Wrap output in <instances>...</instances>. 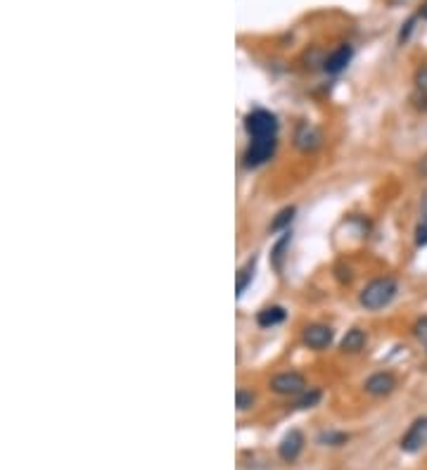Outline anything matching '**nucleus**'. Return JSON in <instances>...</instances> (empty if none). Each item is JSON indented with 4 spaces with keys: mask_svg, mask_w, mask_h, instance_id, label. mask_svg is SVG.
Listing matches in <instances>:
<instances>
[{
    "mask_svg": "<svg viewBox=\"0 0 427 470\" xmlns=\"http://www.w3.org/2000/svg\"><path fill=\"white\" fill-rule=\"evenodd\" d=\"M394 295H397V283H394V278H375V280H371L363 287L361 304L366 309H371V311H375V309L387 307L394 299Z\"/></svg>",
    "mask_w": 427,
    "mask_h": 470,
    "instance_id": "obj_1",
    "label": "nucleus"
},
{
    "mask_svg": "<svg viewBox=\"0 0 427 470\" xmlns=\"http://www.w3.org/2000/svg\"><path fill=\"white\" fill-rule=\"evenodd\" d=\"M244 128H247V133L252 138H271V136H275V131H278V121L271 112L254 110V112H249L247 119H244Z\"/></svg>",
    "mask_w": 427,
    "mask_h": 470,
    "instance_id": "obj_2",
    "label": "nucleus"
},
{
    "mask_svg": "<svg viewBox=\"0 0 427 470\" xmlns=\"http://www.w3.org/2000/svg\"><path fill=\"white\" fill-rule=\"evenodd\" d=\"M275 152V136L271 138H254L249 143L247 152H244V164L247 167H259V164L269 162Z\"/></svg>",
    "mask_w": 427,
    "mask_h": 470,
    "instance_id": "obj_3",
    "label": "nucleus"
},
{
    "mask_svg": "<svg viewBox=\"0 0 427 470\" xmlns=\"http://www.w3.org/2000/svg\"><path fill=\"white\" fill-rule=\"evenodd\" d=\"M271 389L278 394H302L306 392V380L302 373H278L275 378H271Z\"/></svg>",
    "mask_w": 427,
    "mask_h": 470,
    "instance_id": "obj_4",
    "label": "nucleus"
},
{
    "mask_svg": "<svg viewBox=\"0 0 427 470\" xmlns=\"http://www.w3.org/2000/svg\"><path fill=\"white\" fill-rule=\"evenodd\" d=\"M427 445V418L413 420V425L408 427V432L402 437V451L415 453Z\"/></svg>",
    "mask_w": 427,
    "mask_h": 470,
    "instance_id": "obj_5",
    "label": "nucleus"
},
{
    "mask_svg": "<svg viewBox=\"0 0 427 470\" xmlns=\"http://www.w3.org/2000/svg\"><path fill=\"white\" fill-rule=\"evenodd\" d=\"M302 449H304V435L299 430H290L280 440V445H278V456H280L282 461L292 463V461H297Z\"/></svg>",
    "mask_w": 427,
    "mask_h": 470,
    "instance_id": "obj_6",
    "label": "nucleus"
},
{
    "mask_svg": "<svg viewBox=\"0 0 427 470\" xmlns=\"http://www.w3.org/2000/svg\"><path fill=\"white\" fill-rule=\"evenodd\" d=\"M330 342H333V328H328V325L316 323L304 330V345L311 347V349H325V347H330Z\"/></svg>",
    "mask_w": 427,
    "mask_h": 470,
    "instance_id": "obj_7",
    "label": "nucleus"
},
{
    "mask_svg": "<svg viewBox=\"0 0 427 470\" xmlns=\"http://www.w3.org/2000/svg\"><path fill=\"white\" fill-rule=\"evenodd\" d=\"M351 57H354V48L349 45V43H344V45H340L337 50H333L328 55V60H325V72L328 74H340L342 69H346V64L351 62Z\"/></svg>",
    "mask_w": 427,
    "mask_h": 470,
    "instance_id": "obj_8",
    "label": "nucleus"
},
{
    "mask_svg": "<svg viewBox=\"0 0 427 470\" xmlns=\"http://www.w3.org/2000/svg\"><path fill=\"white\" fill-rule=\"evenodd\" d=\"M394 387H397V380H394L392 373H375L366 380V392L373 394V397H384Z\"/></svg>",
    "mask_w": 427,
    "mask_h": 470,
    "instance_id": "obj_9",
    "label": "nucleus"
},
{
    "mask_svg": "<svg viewBox=\"0 0 427 470\" xmlns=\"http://www.w3.org/2000/svg\"><path fill=\"white\" fill-rule=\"evenodd\" d=\"M366 340L368 338L361 328L349 330V333L344 335V340H342V351H346V354H359L363 347H366Z\"/></svg>",
    "mask_w": 427,
    "mask_h": 470,
    "instance_id": "obj_10",
    "label": "nucleus"
},
{
    "mask_svg": "<svg viewBox=\"0 0 427 470\" xmlns=\"http://www.w3.org/2000/svg\"><path fill=\"white\" fill-rule=\"evenodd\" d=\"M256 320H259L261 328H273V325L285 320V309H282V307H266V309H261V311H259Z\"/></svg>",
    "mask_w": 427,
    "mask_h": 470,
    "instance_id": "obj_11",
    "label": "nucleus"
},
{
    "mask_svg": "<svg viewBox=\"0 0 427 470\" xmlns=\"http://www.w3.org/2000/svg\"><path fill=\"white\" fill-rule=\"evenodd\" d=\"M295 218V207H285L275 214V218L271 221V231H282L285 226H290V221Z\"/></svg>",
    "mask_w": 427,
    "mask_h": 470,
    "instance_id": "obj_12",
    "label": "nucleus"
},
{
    "mask_svg": "<svg viewBox=\"0 0 427 470\" xmlns=\"http://www.w3.org/2000/svg\"><path fill=\"white\" fill-rule=\"evenodd\" d=\"M318 133L316 131H311V128H302L299 131V136H297V145L302 147V150H313L318 145Z\"/></svg>",
    "mask_w": 427,
    "mask_h": 470,
    "instance_id": "obj_13",
    "label": "nucleus"
},
{
    "mask_svg": "<svg viewBox=\"0 0 427 470\" xmlns=\"http://www.w3.org/2000/svg\"><path fill=\"white\" fill-rule=\"evenodd\" d=\"M254 266H256V259H249L247 264H244V269L240 271V276H238V295H242V292L247 290L249 280H252V276H254Z\"/></svg>",
    "mask_w": 427,
    "mask_h": 470,
    "instance_id": "obj_14",
    "label": "nucleus"
},
{
    "mask_svg": "<svg viewBox=\"0 0 427 470\" xmlns=\"http://www.w3.org/2000/svg\"><path fill=\"white\" fill-rule=\"evenodd\" d=\"M320 402V392L318 389H311V392H302V397L297 399V409H311Z\"/></svg>",
    "mask_w": 427,
    "mask_h": 470,
    "instance_id": "obj_15",
    "label": "nucleus"
},
{
    "mask_svg": "<svg viewBox=\"0 0 427 470\" xmlns=\"http://www.w3.org/2000/svg\"><path fill=\"white\" fill-rule=\"evenodd\" d=\"M235 399H238V409L240 411H247V409H252L256 397H254V392H249V389H238Z\"/></svg>",
    "mask_w": 427,
    "mask_h": 470,
    "instance_id": "obj_16",
    "label": "nucleus"
},
{
    "mask_svg": "<svg viewBox=\"0 0 427 470\" xmlns=\"http://www.w3.org/2000/svg\"><path fill=\"white\" fill-rule=\"evenodd\" d=\"M415 21H418V14H415V17H410V19L402 26V31H399V43H402V45L410 39V34H413V29H415Z\"/></svg>",
    "mask_w": 427,
    "mask_h": 470,
    "instance_id": "obj_17",
    "label": "nucleus"
},
{
    "mask_svg": "<svg viewBox=\"0 0 427 470\" xmlns=\"http://www.w3.org/2000/svg\"><path fill=\"white\" fill-rule=\"evenodd\" d=\"M349 440L346 435H342V432H328V435H320V442H328V445H333V447H337V445H344V442Z\"/></svg>",
    "mask_w": 427,
    "mask_h": 470,
    "instance_id": "obj_18",
    "label": "nucleus"
},
{
    "mask_svg": "<svg viewBox=\"0 0 427 470\" xmlns=\"http://www.w3.org/2000/svg\"><path fill=\"white\" fill-rule=\"evenodd\" d=\"M287 243H290V235H285V238L280 240V243L275 245V249H273V261H275V266L280 269V259H282V249L287 247Z\"/></svg>",
    "mask_w": 427,
    "mask_h": 470,
    "instance_id": "obj_19",
    "label": "nucleus"
},
{
    "mask_svg": "<svg viewBox=\"0 0 427 470\" xmlns=\"http://www.w3.org/2000/svg\"><path fill=\"white\" fill-rule=\"evenodd\" d=\"M413 333H415V338H420V340H427V316H423L415 323V328H413Z\"/></svg>",
    "mask_w": 427,
    "mask_h": 470,
    "instance_id": "obj_20",
    "label": "nucleus"
},
{
    "mask_svg": "<svg viewBox=\"0 0 427 470\" xmlns=\"http://www.w3.org/2000/svg\"><path fill=\"white\" fill-rule=\"evenodd\" d=\"M415 83H418L420 90H427V64L418 69V74H415Z\"/></svg>",
    "mask_w": 427,
    "mask_h": 470,
    "instance_id": "obj_21",
    "label": "nucleus"
},
{
    "mask_svg": "<svg viewBox=\"0 0 427 470\" xmlns=\"http://www.w3.org/2000/svg\"><path fill=\"white\" fill-rule=\"evenodd\" d=\"M415 243L420 245V247H423V245H427V223L423 221L418 226V231H415Z\"/></svg>",
    "mask_w": 427,
    "mask_h": 470,
    "instance_id": "obj_22",
    "label": "nucleus"
},
{
    "mask_svg": "<svg viewBox=\"0 0 427 470\" xmlns=\"http://www.w3.org/2000/svg\"><path fill=\"white\" fill-rule=\"evenodd\" d=\"M418 17L427 19V0H423V5H420V10H418Z\"/></svg>",
    "mask_w": 427,
    "mask_h": 470,
    "instance_id": "obj_23",
    "label": "nucleus"
},
{
    "mask_svg": "<svg viewBox=\"0 0 427 470\" xmlns=\"http://www.w3.org/2000/svg\"><path fill=\"white\" fill-rule=\"evenodd\" d=\"M423 218H425V223H427V192H425V197H423Z\"/></svg>",
    "mask_w": 427,
    "mask_h": 470,
    "instance_id": "obj_24",
    "label": "nucleus"
},
{
    "mask_svg": "<svg viewBox=\"0 0 427 470\" xmlns=\"http://www.w3.org/2000/svg\"><path fill=\"white\" fill-rule=\"evenodd\" d=\"M423 174H427V157L423 159Z\"/></svg>",
    "mask_w": 427,
    "mask_h": 470,
    "instance_id": "obj_25",
    "label": "nucleus"
}]
</instances>
